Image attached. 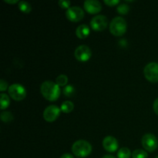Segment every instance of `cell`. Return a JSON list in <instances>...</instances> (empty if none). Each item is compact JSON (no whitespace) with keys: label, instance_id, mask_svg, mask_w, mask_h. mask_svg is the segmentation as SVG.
I'll use <instances>...</instances> for the list:
<instances>
[{"label":"cell","instance_id":"44dd1931","mask_svg":"<svg viewBox=\"0 0 158 158\" xmlns=\"http://www.w3.org/2000/svg\"><path fill=\"white\" fill-rule=\"evenodd\" d=\"M148 154L147 151H143L142 149H137L133 152L132 157L133 158H148Z\"/></svg>","mask_w":158,"mask_h":158},{"label":"cell","instance_id":"f1b7e54d","mask_svg":"<svg viewBox=\"0 0 158 158\" xmlns=\"http://www.w3.org/2000/svg\"><path fill=\"white\" fill-rule=\"evenodd\" d=\"M102 158H116L114 156L110 155V154H107V155H104Z\"/></svg>","mask_w":158,"mask_h":158},{"label":"cell","instance_id":"3957f363","mask_svg":"<svg viewBox=\"0 0 158 158\" xmlns=\"http://www.w3.org/2000/svg\"><path fill=\"white\" fill-rule=\"evenodd\" d=\"M127 22L123 18L117 16L111 21L110 24V32L115 36H121L126 32Z\"/></svg>","mask_w":158,"mask_h":158},{"label":"cell","instance_id":"30bf717a","mask_svg":"<svg viewBox=\"0 0 158 158\" xmlns=\"http://www.w3.org/2000/svg\"><path fill=\"white\" fill-rule=\"evenodd\" d=\"M60 108L56 105H50L45 109L43 112V118L47 122H53L56 120L60 114Z\"/></svg>","mask_w":158,"mask_h":158},{"label":"cell","instance_id":"9a60e30c","mask_svg":"<svg viewBox=\"0 0 158 158\" xmlns=\"http://www.w3.org/2000/svg\"><path fill=\"white\" fill-rule=\"evenodd\" d=\"M10 104V100L9 96L6 94L2 93L0 95V108L1 110H5L8 107Z\"/></svg>","mask_w":158,"mask_h":158},{"label":"cell","instance_id":"603a6c76","mask_svg":"<svg viewBox=\"0 0 158 158\" xmlns=\"http://www.w3.org/2000/svg\"><path fill=\"white\" fill-rule=\"evenodd\" d=\"M71 2L69 0H60L59 1V6L63 9H69L70 7Z\"/></svg>","mask_w":158,"mask_h":158},{"label":"cell","instance_id":"5bb4252c","mask_svg":"<svg viewBox=\"0 0 158 158\" xmlns=\"http://www.w3.org/2000/svg\"><path fill=\"white\" fill-rule=\"evenodd\" d=\"M74 109V104L72 101L69 100H66L63 102L60 106V110L63 113L65 114H69V113L72 112Z\"/></svg>","mask_w":158,"mask_h":158},{"label":"cell","instance_id":"4fadbf2b","mask_svg":"<svg viewBox=\"0 0 158 158\" xmlns=\"http://www.w3.org/2000/svg\"><path fill=\"white\" fill-rule=\"evenodd\" d=\"M76 34L77 37L80 39H85L89 35V28L87 25L82 24L77 28Z\"/></svg>","mask_w":158,"mask_h":158},{"label":"cell","instance_id":"d6986e66","mask_svg":"<svg viewBox=\"0 0 158 158\" xmlns=\"http://www.w3.org/2000/svg\"><path fill=\"white\" fill-rule=\"evenodd\" d=\"M0 118L5 123H9V122H11L13 120V115L9 111H3V112L1 113Z\"/></svg>","mask_w":158,"mask_h":158},{"label":"cell","instance_id":"ba28073f","mask_svg":"<svg viewBox=\"0 0 158 158\" xmlns=\"http://www.w3.org/2000/svg\"><path fill=\"white\" fill-rule=\"evenodd\" d=\"M66 16L69 21L79 22L84 17V11L79 6H71L66 10Z\"/></svg>","mask_w":158,"mask_h":158},{"label":"cell","instance_id":"6da1fadb","mask_svg":"<svg viewBox=\"0 0 158 158\" xmlns=\"http://www.w3.org/2000/svg\"><path fill=\"white\" fill-rule=\"evenodd\" d=\"M42 95L45 99L49 101H55L60 97V88L58 85L52 81H45L42 83L40 87Z\"/></svg>","mask_w":158,"mask_h":158},{"label":"cell","instance_id":"7402d4cb","mask_svg":"<svg viewBox=\"0 0 158 158\" xmlns=\"http://www.w3.org/2000/svg\"><path fill=\"white\" fill-rule=\"evenodd\" d=\"M130 10V6L125 3L120 4L117 8V11L120 15H127Z\"/></svg>","mask_w":158,"mask_h":158},{"label":"cell","instance_id":"d4e9b609","mask_svg":"<svg viewBox=\"0 0 158 158\" xmlns=\"http://www.w3.org/2000/svg\"><path fill=\"white\" fill-rule=\"evenodd\" d=\"M7 88H8L7 82L5 81L3 79H2V80H0V90H1L2 92H3V91L6 90Z\"/></svg>","mask_w":158,"mask_h":158},{"label":"cell","instance_id":"7a4b0ae2","mask_svg":"<svg viewBox=\"0 0 158 158\" xmlns=\"http://www.w3.org/2000/svg\"><path fill=\"white\" fill-rule=\"evenodd\" d=\"M72 151L76 157H86L92 152V146L86 140H79L73 144Z\"/></svg>","mask_w":158,"mask_h":158},{"label":"cell","instance_id":"e0dca14e","mask_svg":"<svg viewBox=\"0 0 158 158\" xmlns=\"http://www.w3.org/2000/svg\"><path fill=\"white\" fill-rule=\"evenodd\" d=\"M19 9L24 13H29L32 10L30 4L26 1H20L19 2Z\"/></svg>","mask_w":158,"mask_h":158},{"label":"cell","instance_id":"5b68a950","mask_svg":"<svg viewBox=\"0 0 158 158\" xmlns=\"http://www.w3.org/2000/svg\"><path fill=\"white\" fill-rule=\"evenodd\" d=\"M9 94L14 100L21 101L26 97V90L23 85L14 83L9 86Z\"/></svg>","mask_w":158,"mask_h":158},{"label":"cell","instance_id":"7c38bea8","mask_svg":"<svg viewBox=\"0 0 158 158\" xmlns=\"http://www.w3.org/2000/svg\"><path fill=\"white\" fill-rule=\"evenodd\" d=\"M118 141L115 137L112 136H107L103 140V147L108 152H115L118 148Z\"/></svg>","mask_w":158,"mask_h":158},{"label":"cell","instance_id":"4316f807","mask_svg":"<svg viewBox=\"0 0 158 158\" xmlns=\"http://www.w3.org/2000/svg\"><path fill=\"white\" fill-rule=\"evenodd\" d=\"M60 158H74V157L72 154H69V153H66V154H63V155L60 157Z\"/></svg>","mask_w":158,"mask_h":158},{"label":"cell","instance_id":"8fae6325","mask_svg":"<svg viewBox=\"0 0 158 158\" xmlns=\"http://www.w3.org/2000/svg\"><path fill=\"white\" fill-rule=\"evenodd\" d=\"M85 10L89 14H97L102 9V5L97 0H86L84 2Z\"/></svg>","mask_w":158,"mask_h":158},{"label":"cell","instance_id":"277c9868","mask_svg":"<svg viewBox=\"0 0 158 158\" xmlns=\"http://www.w3.org/2000/svg\"><path fill=\"white\" fill-rule=\"evenodd\" d=\"M143 148L148 152H154L158 147V140L156 136L153 134H146L141 139Z\"/></svg>","mask_w":158,"mask_h":158},{"label":"cell","instance_id":"2e32d148","mask_svg":"<svg viewBox=\"0 0 158 158\" xmlns=\"http://www.w3.org/2000/svg\"><path fill=\"white\" fill-rule=\"evenodd\" d=\"M132 155L131 151L127 148H122L117 152V157L118 158H130Z\"/></svg>","mask_w":158,"mask_h":158},{"label":"cell","instance_id":"52a82bcc","mask_svg":"<svg viewBox=\"0 0 158 158\" xmlns=\"http://www.w3.org/2000/svg\"><path fill=\"white\" fill-rule=\"evenodd\" d=\"M108 25V19L105 15H97L90 21V26L94 31L101 32L104 30Z\"/></svg>","mask_w":158,"mask_h":158},{"label":"cell","instance_id":"f546056e","mask_svg":"<svg viewBox=\"0 0 158 158\" xmlns=\"http://www.w3.org/2000/svg\"><path fill=\"white\" fill-rule=\"evenodd\" d=\"M155 158H158V156H157V157H155Z\"/></svg>","mask_w":158,"mask_h":158},{"label":"cell","instance_id":"8992f818","mask_svg":"<svg viewBox=\"0 0 158 158\" xmlns=\"http://www.w3.org/2000/svg\"><path fill=\"white\" fill-rule=\"evenodd\" d=\"M145 78L151 83L158 82V63L156 62H151L146 65L144 67Z\"/></svg>","mask_w":158,"mask_h":158},{"label":"cell","instance_id":"9c48e42d","mask_svg":"<svg viewBox=\"0 0 158 158\" xmlns=\"http://www.w3.org/2000/svg\"><path fill=\"white\" fill-rule=\"evenodd\" d=\"M74 56L79 61L86 62L90 59L91 56H92V52L89 46H86V45H81L75 49Z\"/></svg>","mask_w":158,"mask_h":158},{"label":"cell","instance_id":"83f0119b","mask_svg":"<svg viewBox=\"0 0 158 158\" xmlns=\"http://www.w3.org/2000/svg\"><path fill=\"white\" fill-rule=\"evenodd\" d=\"M5 2L7 3H10V4H15V3L18 2V0H5Z\"/></svg>","mask_w":158,"mask_h":158},{"label":"cell","instance_id":"cb8c5ba5","mask_svg":"<svg viewBox=\"0 0 158 158\" xmlns=\"http://www.w3.org/2000/svg\"><path fill=\"white\" fill-rule=\"evenodd\" d=\"M104 3L109 6H114L119 4L120 1L119 0H104Z\"/></svg>","mask_w":158,"mask_h":158},{"label":"cell","instance_id":"ffe728a7","mask_svg":"<svg viewBox=\"0 0 158 158\" xmlns=\"http://www.w3.org/2000/svg\"><path fill=\"white\" fill-rule=\"evenodd\" d=\"M63 94H64L66 97H70L72 96H73V94H75V88L73 85H66L63 89Z\"/></svg>","mask_w":158,"mask_h":158},{"label":"cell","instance_id":"ac0fdd59","mask_svg":"<svg viewBox=\"0 0 158 158\" xmlns=\"http://www.w3.org/2000/svg\"><path fill=\"white\" fill-rule=\"evenodd\" d=\"M68 83V77L65 74H60L56 79V83L59 86H66Z\"/></svg>","mask_w":158,"mask_h":158},{"label":"cell","instance_id":"484cf974","mask_svg":"<svg viewBox=\"0 0 158 158\" xmlns=\"http://www.w3.org/2000/svg\"><path fill=\"white\" fill-rule=\"evenodd\" d=\"M153 109H154V113L158 115V98L154 100V104H153Z\"/></svg>","mask_w":158,"mask_h":158}]
</instances>
